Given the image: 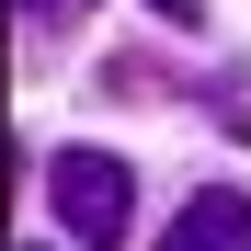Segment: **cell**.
<instances>
[{
	"label": "cell",
	"mask_w": 251,
	"mask_h": 251,
	"mask_svg": "<svg viewBox=\"0 0 251 251\" xmlns=\"http://www.w3.org/2000/svg\"><path fill=\"white\" fill-rule=\"evenodd\" d=\"M149 12H160V23H183V34H194V23H205V0H149Z\"/></svg>",
	"instance_id": "obj_4"
},
{
	"label": "cell",
	"mask_w": 251,
	"mask_h": 251,
	"mask_svg": "<svg viewBox=\"0 0 251 251\" xmlns=\"http://www.w3.org/2000/svg\"><path fill=\"white\" fill-rule=\"evenodd\" d=\"M46 205L69 240H126V217H137V172H126L114 149H57L46 160Z\"/></svg>",
	"instance_id": "obj_1"
},
{
	"label": "cell",
	"mask_w": 251,
	"mask_h": 251,
	"mask_svg": "<svg viewBox=\"0 0 251 251\" xmlns=\"http://www.w3.org/2000/svg\"><path fill=\"white\" fill-rule=\"evenodd\" d=\"M160 240H172V251H240L251 240V194L240 183H205V194H183V217L160 228Z\"/></svg>",
	"instance_id": "obj_2"
},
{
	"label": "cell",
	"mask_w": 251,
	"mask_h": 251,
	"mask_svg": "<svg viewBox=\"0 0 251 251\" xmlns=\"http://www.w3.org/2000/svg\"><path fill=\"white\" fill-rule=\"evenodd\" d=\"M12 12H23V34H34V46H46V34H69L92 0H12Z\"/></svg>",
	"instance_id": "obj_3"
}]
</instances>
